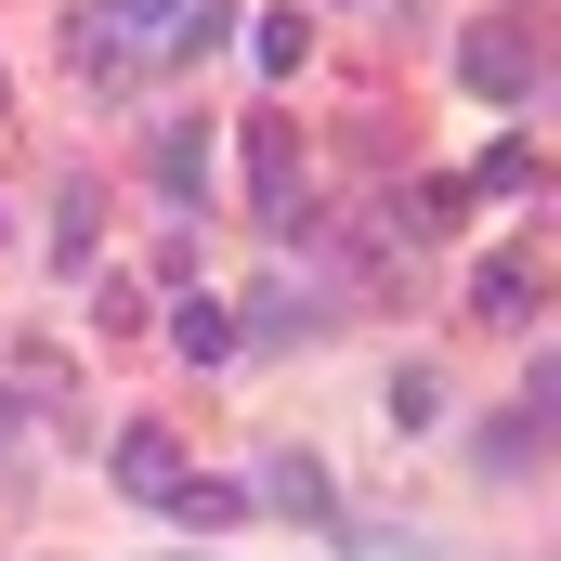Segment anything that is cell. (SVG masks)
Listing matches in <instances>:
<instances>
[{
  "mask_svg": "<svg viewBox=\"0 0 561 561\" xmlns=\"http://www.w3.org/2000/svg\"><path fill=\"white\" fill-rule=\"evenodd\" d=\"M118 483H131L144 510H170V496H183V444H170L157 419H131V431H118Z\"/></svg>",
  "mask_w": 561,
  "mask_h": 561,
  "instance_id": "obj_4",
  "label": "cell"
},
{
  "mask_svg": "<svg viewBox=\"0 0 561 561\" xmlns=\"http://www.w3.org/2000/svg\"><path fill=\"white\" fill-rule=\"evenodd\" d=\"M92 222H105V196H92V183H66V196H53V236H66L53 262H66V275H92Z\"/></svg>",
  "mask_w": 561,
  "mask_h": 561,
  "instance_id": "obj_8",
  "label": "cell"
},
{
  "mask_svg": "<svg viewBox=\"0 0 561 561\" xmlns=\"http://www.w3.org/2000/svg\"><path fill=\"white\" fill-rule=\"evenodd\" d=\"M549 457V366H523V405L510 419H483V470L510 483V470H536Z\"/></svg>",
  "mask_w": 561,
  "mask_h": 561,
  "instance_id": "obj_3",
  "label": "cell"
},
{
  "mask_svg": "<svg viewBox=\"0 0 561 561\" xmlns=\"http://www.w3.org/2000/svg\"><path fill=\"white\" fill-rule=\"evenodd\" d=\"M353 561H431V536H353Z\"/></svg>",
  "mask_w": 561,
  "mask_h": 561,
  "instance_id": "obj_13",
  "label": "cell"
},
{
  "mask_svg": "<svg viewBox=\"0 0 561 561\" xmlns=\"http://www.w3.org/2000/svg\"><path fill=\"white\" fill-rule=\"evenodd\" d=\"M249 53H262V66H300V53H313V13H300V0H287V13H262V26H249Z\"/></svg>",
  "mask_w": 561,
  "mask_h": 561,
  "instance_id": "obj_10",
  "label": "cell"
},
{
  "mask_svg": "<svg viewBox=\"0 0 561 561\" xmlns=\"http://www.w3.org/2000/svg\"><path fill=\"white\" fill-rule=\"evenodd\" d=\"M249 510H287V523H327V470H313L300 444H275V470L249 483Z\"/></svg>",
  "mask_w": 561,
  "mask_h": 561,
  "instance_id": "obj_5",
  "label": "cell"
},
{
  "mask_svg": "<svg viewBox=\"0 0 561 561\" xmlns=\"http://www.w3.org/2000/svg\"><path fill=\"white\" fill-rule=\"evenodd\" d=\"M170 353H183V366H236V313L183 287V300H170Z\"/></svg>",
  "mask_w": 561,
  "mask_h": 561,
  "instance_id": "obj_6",
  "label": "cell"
},
{
  "mask_svg": "<svg viewBox=\"0 0 561 561\" xmlns=\"http://www.w3.org/2000/svg\"><path fill=\"white\" fill-rule=\"evenodd\" d=\"M483 313H496V327H510V313H536V262H496V275H483Z\"/></svg>",
  "mask_w": 561,
  "mask_h": 561,
  "instance_id": "obj_12",
  "label": "cell"
},
{
  "mask_svg": "<svg viewBox=\"0 0 561 561\" xmlns=\"http://www.w3.org/2000/svg\"><path fill=\"white\" fill-rule=\"evenodd\" d=\"M249 209H262V222H300V131H287V118H249Z\"/></svg>",
  "mask_w": 561,
  "mask_h": 561,
  "instance_id": "obj_2",
  "label": "cell"
},
{
  "mask_svg": "<svg viewBox=\"0 0 561 561\" xmlns=\"http://www.w3.org/2000/svg\"><path fill=\"white\" fill-rule=\"evenodd\" d=\"M300 327H313V300H300V287H262V300H249V340H262V353L300 340Z\"/></svg>",
  "mask_w": 561,
  "mask_h": 561,
  "instance_id": "obj_11",
  "label": "cell"
},
{
  "mask_svg": "<svg viewBox=\"0 0 561 561\" xmlns=\"http://www.w3.org/2000/svg\"><path fill=\"white\" fill-rule=\"evenodd\" d=\"M536 39H549L536 13H496V26H470V53H457V79H470L483 105H523V92H536V66H549Z\"/></svg>",
  "mask_w": 561,
  "mask_h": 561,
  "instance_id": "obj_1",
  "label": "cell"
},
{
  "mask_svg": "<svg viewBox=\"0 0 561 561\" xmlns=\"http://www.w3.org/2000/svg\"><path fill=\"white\" fill-rule=\"evenodd\" d=\"M144 170H157V196H209V131H196V118H170Z\"/></svg>",
  "mask_w": 561,
  "mask_h": 561,
  "instance_id": "obj_7",
  "label": "cell"
},
{
  "mask_svg": "<svg viewBox=\"0 0 561 561\" xmlns=\"http://www.w3.org/2000/svg\"><path fill=\"white\" fill-rule=\"evenodd\" d=\"M170 523H196V536H222V523H249V483H196V470H183V496H170Z\"/></svg>",
  "mask_w": 561,
  "mask_h": 561,
  "instance_id": "obj_9",
  "label": "cell"
}]
</instances>
